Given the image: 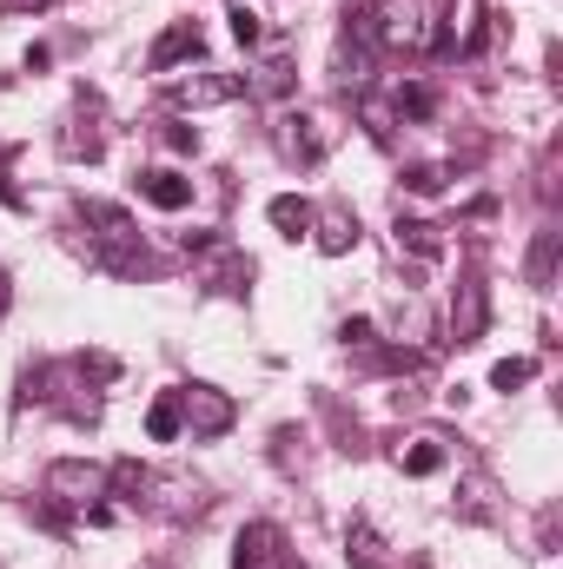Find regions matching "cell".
Wrapping results in <instances>:
<instances>
[{
	"label": "cell",
	"instance_id": "12",
	"mask_svg": "<svg viewBox=\"0 0 563 569\" xmlns=\"http://www.w3.org/2000/svg\"><path fill=\"white\" fill-rule=\"evenodd\" d=\"M179 430H186V418H179V391H159L152 411H146V437H152V443H172Z\"/></svg>",
	"mask_w": 563,
	"mask_h": 569
},
{
	"label": "cell",
	"instance_id": "20",
	"mask_svg": "<svg viewBox=\"0 0 563 569\" xmlns=\"http://www.w3.org/2000/svg\"><path fill=\"white\" fill-rule=\"evenodd\" d=\"M398 239H412L418 252H437V232H431L424 219H398Z\"/></svg>",
	"mask_w": 563,
	"mask_h": 569
},
{
	"label": "cell",
	"instance_id": "5",
	"mask_svg": "<svg viewBox=\"0 0 563 569\" xmlns=\"http://www.w3.org/2000/svg\"><path fill=\"white\" fill-rule=\"evenodd\" d=\"M484 318H491L484 284L464 279V284H457V305H451V331H457V345H477V338H484Z\"/></svg>",
	"mask_w": 563,
	"mask_h": 569
},
{
	"label": "cell",
	"instance_id": "1",
	"mask_svg": "<svg viewBox=\"0 0 563 569\" xmlns=\"http://www.w3.org/2000/svg\"><path fill=\"white\" fill-rule=\"evenodd\" d=\"M365 33H372V47L418 60V53H431L444 40V20H437V0H378L372 20H365Z\"/></svg>",
	"mask_w": 563,
	"mask_h": 569
},
{
	"label": "cell",
	"instance_id": "22",
	"mask_svg": "<svg viewBox=\"0 0 563 569\" xmlns=\"http://www.w3.org/2000/svg\"><path fill=\"white\" fill-rule=\"evenodd\" d=\"M166 140L179 146V152H199V133H186V127H166Z\"/></svg>",
	"mask_w": 563,
	"mask_h": 569
},
{
	"label": "cell",
	"instance_id": "17",
	"mask_svg": "<svg viewBox=\"0 0 563 569\" xmlns=\"http://www.w3.org/2000/svg\"><path fill=\"white\" fill-rule=\"evenodd\" d=\"M531 378H537V365H531V358H504V365L491 371V385H497V391H517V385H531Z\"/></svg>",
	"mask_w": 563,
	"mask_h": 569
},
{
	"label": "cell",
	"instance_id": "18",
	"mask_svg": "<svg viewBox=\"0 0 563 569\" xmlns=\"http://www.w3.org/2000/svg\"><path fill=\"white\" fill-rule=\"evenodd\" d=\"M431 113V87H398V120H424Z\"/></svg>",
	"mask_w": 563,
	"mask_h": 569
},
{
	"label": "cell",
	"instance_id": "2",
	"mask_svg": "<svg viewBox=\"0 0 563 569\" xmlns=\"http://www.w3.org/2000/svg\"><path fill=\"white\" fill-rule=\"evenodd\" d=\"M179 418H186L192 437H219V430H233L239 405H233L219 385H186V391H179Z\"/></svg>",
	"mask_w": 563,
	"mask_h": 569
},
{
	"label": "cell",
	"instance_id": "9",
	"mask_svg": "<svg viewBox=\"0 0 563 569\" xmlns=\"http://www.w3.org/2000/svg\"><path fill=\"white\" fill-rule=\"evenodd\" d=\"M273 557H279V530H273V523L239 530V557H233V569H266Z\"/></svg>",
	"mask_w": 563,
	"mask_h": 569
},
{
	"label": "cell",
	"instance_id": "11",
	"mask_svg": "<svg viewBox=\"0 0 563 569\" xmlns=\"http://www.w3.org/2000/svg\"><path fill=\"white\" fill-rule=\"evenodd\" d=\"M345 557L358 569H385V537L365 523V517H352V530H345Z\"/></svg>",
	"mask_w": 563,
	"mask_h": 569
},
{
	"label": "cell",
	"instance_id": "3",
	"mask_svg": "<svg viewBox=\"0 0 563 569\" xmlns=\"http://www.w3.org/2000/svg\"><path fill=\"white\" fill-rule=\"evenodd\" d=\"M47 497H60V503H93V497H107V470L87 463V457H60V463H47Z\"/></svg>",
	"mask_w": 563,
	"mask_h": 569
},
{
	"label": "cell",
	"instance_id": "15",
	"mask_svg": "<svg viewBox=\"0 0 563 569\" xmlns=\"http://www.w3.org/2000/svg\"><path fill=\"white\" fill-rule=\"evenodd\" d=\"M285 127H298V133H292V140H285V146H292V152H298L305 166H312V159H325V133H312V127H318L312 113H292Z\"/></svg>",
	"mask_w": 563,
	"mask_h": 569
},
{
	"label": "cell",
	"instance_id": "16",
	"mask_svg": "<svg viewBox=\"0 0 563 569\" xmlns=\"http://www.w3.org/2000/svg\"><path fill=\"white\" fill-rule=\"evenodd\" d=\"M398 463H405V477H437V470H444V450H437V443L424 437V443H412V450H405Z\"/></svg>",
	"mask_w": 563,
	"mask_h": 569
},
{
	"label": "cell",
	"instance_id": "13",
	"mask_svg": "<svg viewBox=\"0 0 563 569\" xmlns=\"http://www.w3.org/2000/svg\"><path fill=\"white\" fill-rule=\"evenodd\" d=\"M352 246H358V219H352V212H325V226H318V252L338 259V252H352Z\"/></svg>",
	"mask_w": 563,
	"mask_h": 569
},
{
	"label": "cell",
	"instance_id": "21",
	"mask_svg": "<svg viewBox=\"0 0 563 569\" xmlns=\"http://www.w3.org/2000/svg\"><path fill=\"white\" fill-rule=\"evenodd\" d=\"M113 483H120V490H146V470L140 463H113Z\"/></svg>",
	"mask_w": 563,
	"mask_h": 569
},
{
	"label": "cell",
	"instance_id": "7",
	"mask_svg": "<svg viewBox=\"0 0 563 569\" xmlns=\"http://www.w3.org/2000/svg\"><path fill=\"white\" fill-rule=\"evenodd\" d=\"M140 199L146 206H159V212H186L192 206V179H179V172H140Z\"/></svg>",
	"mask_w": 563,
	"mask_h": 569
},
{
	"label": "cell",
	"instance_id": "24",
	"mask_svg": "<svg viewBox=\"0 0 563 569\" xmlns=\"http://www.w3.org/2000/svg\"><path fill=\"white\" fill-rule=\"evenodd\" d=\"M7 305H13V298H7V272H0V311H7Z\"/></svg>",
	"mask_w": 563,
	"mask_h": 569
},
{
	"label": "cell",
	"instance_id": "6",
	"mask_svg": "<svg viewBox=\"0 0 563 569\" xmlns=\"http://www.w3.org/2000/svg\"><path fill=\"white\" fill-rule=\"evenodd\" d=\"M179 60H199V27H192V20L166 27V33L152 40V53H146V67H152V73H172Z\"/></svg>",
	"mask_w": 563,
	"mask_h": 569
},
{
	"label": "cell",
	"instance_id": "19",
	"mask_svg": "<svg viewBox=\"0 0 563 569\" xmlns=\"http://www.w3.org/2000/svg\"><path fill=\"white\" fill-rule=\"evenodd\" d=\"M233 40L239 47H259V13L253 7H233Z\"/></svg>",
	"mask_w": 563,
	"mask_h": 569
},
{
	"label": "cell",
	"instance_id": "23",
	"mask_svg": "<svg viewBox=\"0 0 563 569\" xmlns=\"http://www.w3.org/2000/svg\"><path fill=\"white\" fill-rule=\"evenodd\" d=\"M7 13H33V7H53V0H0Z\"/></svg>",
	"mask_w": 563,
	"mask_h": 569
},
{
	"label": "cell",
	"instance_id": "14",
	"mask_svg": "<svg viewBox=\"0 0 563 569\" xmlns=\"http://www.w3.org/2000/svg\"><path fill=\"white\" fill-rule=\"evenodd\" d=\"M551 279H557V226H544V232L531 239V284L544 291Z\"/></svg>",
	"mask_w": 563,
	"mask_h": 569
},
{
	"label": "cell",
	"instance_id": "4",
	"mask_svg": "<svg viewBox=\"0 0 563 569\" xmlns=\"http://www.w3.org/2000/svg\"><path fill=\"white\" fill-rule=\"evenodd\" d=\"M166 93H172V107H226L246 93V80L239 73H199V80H172Z\"/></svg>",
	"mask_w": 563,
	"mask_h": 569
},
{
	"label": "cell",
	"instance_id": "8",
	"mask_svg": "<svg viewBox=\"0 0 563 569\" xmlns=\"http://www.w3.org/2000/svg\"><path fill=\"white\" fill-rule=\"evenodd\" d=\"M80 219H87V226H100L93 239H100L107 252H113V246H134V239H140V232H134V219H127L120 206H107V199H87V206H80Z\"/></svg>",
	"mask_w": 563,
	"mask_h": 569
},
{
	"label": "cell",
	"instance_id": "10",
	"mask_svg": "<svg viewBox=\"0 0 563 569\" xmlns=\"http://www.w3.org/2000/svg\"><path fill=\"white\" fill-rule=\"evenodd\" d=\"M266 219H273V226H279L285 239H305V232H312V219H318V212H312V199H298V192H279V199H273V206H266Z\"/></svg>",
	"mask_w": 563,
	"mask_h": 569
}]
</instances>
